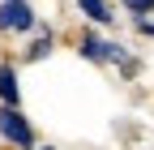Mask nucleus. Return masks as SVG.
I'll return each mask as SVG.
<instances>
[{"mask_svg":"<svg viewBox=\"0 0 154 150\" xmlns=\"http://www.w3.org/2000/svg\"><path fill=\"white\" fill-rule=\"evenodd\" d=\"M124 5H128V9H137V13H150V9H154V0H124Z\"/></svg>","mask_w":154,"mask_h":150,"instance_id":"7","label":"nucleus"},{"mask_svg":"<svg viewBox=\"0 0 154 150\" xmlns=\"http://www.w3.org/2000/svg\"><path fill=\"white\" fill-rule=\"evenodd\" d=\"M0 99H5V107H17V77L9 64H0Z\"/></svg>","mask_w":154,"mask_h":150,"instance_id":"4","label":"nucleus"},{"mask_svg":"<svg viewBox=\"0 0 154 150\" xmlns=\"http://www.w3.org/2000/svg\"><path fill=\"white\" fill-rule=\"evenodd\" d=\"M77 5H82V13L86 17H94V22H111V9H107V0H77Z\"/></svg>","mask_w":154,"mask_h":150,"instance_id":"5","label":"nucleus"},{"mask_svg":"<svg viewBox=\"0 0 154 150\" xmlns=\"http://www.w3.org/2000/svg\"><path fill=\"white\" fill-rule=\"evenodd\" d=\"M34 26V9L26 0H5L0 5V30H30Z\"/></svg>","mask_w":154,"mask_h":150,"instance_id":"2","label":"nucleus"},{"mask_svg":"<svg viewBox=\"0 0 154 150\" xmlns=\"http://www.w3.org/2000/svg\"><path fill=\"white\" fill-rule=\"evenodd\" d=\"M82 52L90 60H120V47L116 43H103L99 34H82Z\"/></svg>","mask_w":154,"mask_h":150,"instance_id":"3","label":"nucleus"},{"mask_svg":"<svg viewBox=\"0 0 154 150\" xmlns=\"http://www.w3.org/2000/svg\"><path fill=\"white\" fill-rule=\"evenodd\" d=\"M47 47H51V34H43V39H38V43H34V47H30V60H38V56H43V52H47Z\"/></svg>","mask_w":154,"mask_h":150,"instance_id":"6","label":"nucleus"},{"mask_svg":"<svg viewBox=\"0 0 154 150\" xmlns=\"http://www.w3.org/2000/svg\"><path fill=\"white\" fill-rule=\"evenodd\" d=\"M0 133H5L13 146H22V150L34 146V129L26 124V116H22L17 107H0Z\"/></svg>","mask_w":154,"mask_h":150,"instance_id":"1","label":"nucleus"}]
</instances>
